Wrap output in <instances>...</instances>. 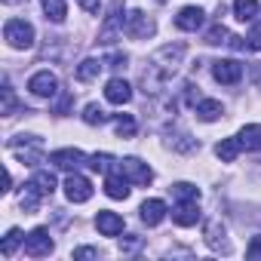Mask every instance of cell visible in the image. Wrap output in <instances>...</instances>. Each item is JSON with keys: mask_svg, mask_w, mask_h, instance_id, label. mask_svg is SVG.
<instances>
[{"mask_svg": "<svg viewBox=\"0 0 261 261\" xmlns=\"http://www.w3.org/2000/svg\"><path fill=\"white\" fill-rule=\"evenodd\" d=\"M129 181L123 172H108V178H105V194L111 197V200H126L129 197Z\"/></svg>", "mask_w": 261, "mask_h": 261, "instance_id": "obj_13", "label": "cell"}, {"mask_svg": "<svg viewBox=\"0 0 261 261\" xmlns=\"http://www.w3.org/2000/svg\"><path fill=\"white\" fill-rule=\"evenodd\" d=\"M237 139L246 151H261V123H246Z\"/></svg>", "mask_w": 261, "mask_h": 261, "instance_id": "obj_17", "label": "cell"}, {"mask_svg": "<svg viewBox=\"0 0 261 261\" xmlns=\"http://www.w3.org/2000/svg\"><path fill=\"white\" fill-rule=\"evenodd\" d=\"M114 126H117V136H120V139H133V136H136V120L129 117V114H117Z\"/></svg>", "mask_w": 261, "mask_h": 261, "instance_id": "obj_28", "label": "cell"}, {"mask_svg": "<svg viewBox=\"0 0 261 261\" xmlns=\"http://www.w3.org/2000/svg\"><path fill=\"white\" fill-rule=\"evenodd\" d=\"M123 31H126V25H123V4L117 0V4L111 7V13L105 16V25L98 31V43H114V40H120Z\"/></svg>", "mask_w": 261, "mask_h": 261, "instance_id": "obj_3", "label": "cell"}, {"mask_svg": "<svg viewBox=\"0 0 261 261\" xmlns=\"http://www.w3.org/2000/svg\"><path fill=\"white\" fill-rule=\"evenodd\" d=\"M172 221L178 227H191L200 221V209H197V200H185V203H175L172 209Z\"/></svg>", "mask_w": 261, "mask_h": 261, "instance_id": "obj_11", "label": "cell"}, {"mask_svg": "<svg viewBox=\"0 0 261 261\" xmlns=\"http://www.w3.org/2000/svg\"><path fill=\"white\" fill-rule=\"evenodd\" d=\"M160 4H163V0H160Z\"/></svg>", "mask_w": 261, "mask_h": 261, "instance_id": "obj_40", "label": "cell"}, {"mask_svg": "<svg viewBox=\"0 0 261 261\" xmlns=\"http://www.w3.org/2000/svg\"><path fill=\"white\" fill-rule=\"evenodd\" d=\"M105 68V62H98V59H83L80 65H77V71H74V77L80 80V83H89V80H95L98 77V71Z\"/></svg>", "mask_w": 261, "mask_h": 261, "instance_id": "obj_21", "label": "cell"}, {"mask_svg": "<svg viewBox=\"0 0 261 261\" xmlns=\"http://www.w3.org/2000/svg\"><path fill=\"white\" fill-rule=\"evenodd\" d=\"M95 227H98V233L101 237H117V233H123V218L117 215V212H98L95 215Z\"/></svg>", "mask_w": 261, "mask_h": 261, "instance_id": "obj_16", "label": "cell"}, {"mask_svg": "<svg viewBox=\"0 0 261 261\" xmlns=\"http://www.w3.org/2000/svg\"><path fill=\"white\" fill-rule=\"evenodd\" d=\"M227 40H230V34H227L224 25H212V28L206 31V43H209V46H218V43H227Z\"/></svg>", "mask_w": 261, "mask_h": 261, "instance_id": "obj_30", "label": "cell"}, {"mask_svg": "<svg viewBox=\"0 0 261 261\" xmlns=\"http://www.w3.org/2000/svg\"><path fill=\"white\" fill-rule=\"evenodd\" d=\"M240 139H221L218 145H215V157L221 160V163H233L237 157H240Z\"/></svg>", "mask_w": 261, "mask_h": 261, "instance_id": "obj_20", "label": "cell"}, {"mask_svg": "<svg viewBox=\"0 0 261 261\" xmlns=\"http://www.w3.org/2000/svg\"><path fill=\"white\" fill-rule=\"evenodd\" d=\"M74 258L80 261V258H98V249H92V246H80V249H74Z\"/></svg>", "mask_w": 261, "mask_h": 261, "instance_id": "obj_37", "label": "cell"}, {"mask_svg": "<svg viewBox=\"0 0 261 261\" xmlns=\"http://www.w3.org/2000/svg\"><path fill=\"white\" fill-rule=\"evenodd\" d=\"M169 191H172L175 203H185V200H200V188H194V185H188V181H178V185H172Z\"/></svg>", "mask_w": 261, "mask_h": 261, "instance_id": "obj_27", "label": "cell"}, {"mask_svg": "<svg viewBox=\"0 0 261 261\" xmlns=\"http://www.w3.org/2000/svg\"><path fill=\"white\" fill-rule=\"evenodd\" d=\"M83 160H86V154L77 151V148H62V151H53L49 154V163L59 166V169H77Z\"/></svg>", "mask_w": 261, "mask_h": 261, "instance_id": "obj_10", "label": "cell"}, {"mask_svg": "<svg viewBox=\"0 0 261 261\" xmlns=\"http://www.w3.org/2000/svg\"><path fill=\"white\" fill-rule=\"evenodd\" d=\"M120 172L133 181V185H139V188H148L151 181H154V169L148 166V163H142L139 157H126V160H120Z\"/></svg>", "mask_w": 261, "mask_h": 261, "instance_id": "obj_2", "label": "cell"}, {"mask_svg": "<svg viewBox=\"0 0 261 261\" xmlns=\"http://www.w3.org/2000/svg\"><path fill=\"white\" fill-rule=\"evenodd\" d=\"M105 98H108L111 105H126L129 98H133V86H129L123 77H114V80H108V86H105Z\"/></svg>", "mask_w": 261, "mask_h": 261, "instance_id": "obj_12", "label": "cell"}, {"mask_svg": "<svg viewBox=\"0 0 261 261\" xmlns=\"http://www.w3.org/2000/svg\"><path fill=\"white\" fill-rule=\"evenodd\" d=\"M185 43H169V46H163V49H157V56H154V68L157 71H163V74H172L178 65H181V59H185Z\"/></svg>", "mask_w": 261, "mask_h": 261, "instance_id": "obj_5", "label": "cell"}, {"mask_svg": "<svg viewBox=\"0 0 261 261\" xmlns=\"http://www.w3.org/2000/svg\"><path fill=\"white\" fill-rule=\"evenodd\" d=\"M31 181L40 188V194H43V197H53V191H56V175H53V172H46V169H37Z\"/></svg>", "mask_w": 261, "mask_h": 261, "instance_id": "obj_26", "label": "cell"}, {"mask_svg": "<svg viewBox=\"0 0 261 261\" xmlns=\"http://www.w3.org/2000/svg\"><path fill=\"white\" fill-rule=\"evenodd\" d=\"M77 4L86 10V13H98V7H101V0H77Z\"/></svg>", "mask_w": 261, "mask_h": 261, "instance_id": "obj_39", "label": "cell"}, {"mask_svg": "<svg viewBox=\"0 0 261 261\" xmlns=\"http://www.w3.org/2000/svg\"><path fill=\"white\" fill-rule=\"evenodd\" d=\"M246 49H261V22H255L252 31L246 34Z\"/></svg>", "mask_w": 261, "mask_h": 261, "instance_id": "obj_33", "label": "cell"}, {"mask_svg": "<svg viewBox=\"0 0 261 261\" xmlns=\"http://www.w3.org/2000/svg\"><path fill=\"white\" fill-rule=\"evenodd\" d=\"M71 101H74V95H71V92H62L59 101H56V114H65V111L71 108Z\"/></svg>", "mask_w": 261, "mask_h": 261, "instance_id": "obj_36", "label": "cell"}, {"mask_svg": "<svg viewBox=\"0 0 261 261\" xmlns=\"http://www.w3.org/2000/svg\"><path fill=\"white\" fill-rule=\"evenodd\" d=\"M111 163H114L111 154H92L89 157V169L92 172H111Z\"/></svg>", "mask_w": 261, "mask_h": 261, "instance_id": "obj_31", "label": "cell"}, {"mask_svg": "<svg viewBox=\"0 0 261 261\" xmlns=\"http://www.w3.org/2000/svg\"><path fill=\"white\" fill-rule=\"evenodd\" d=\"M139 212H142V221H145L148 227H157V224L166 218V212H169V209H166V203H163V200H145Z\"/></svg>", "mask_w": 261, "mask_h": 261, "instance_id": "obj_15", "label": "cell"}, {"mask_svg": "<svg viewBox=\"0 0 261 261\" xmlns=\"http://www.w3.org/2000/svg\"><path fill=\"white\" fill-rule=\"evenodd\" d=\"M203 22H206V13L200 7H185L175 16V28H181V31H197V28H203Z\"/></svg>", "mask_w": 261, "mask_h": 261, "instance_id": "obj_14", "label": "cell"}, {"mask_svg": "<svg viewBox=\"0 0 261 261\" xmlns=\"http://www.w3.org/2000/svg\"><path fill=\"white\" fill-rule=\"evenodd\" d=\"M40 200H43L40 188H37L34 181H28V185H25V194H22V209H25V212H37Z\"/></svg>", "mask_w": 261, "mask_h": 261, "instance_id": "obj_25", "label": "cell"}, {"mask_svg": "<svg viewBox=\"0 0 261 261\" xmlns=\"http://www.w3.org/2000/svg\"><path fill=\"white\" fill-rule=\"evenodd\" d=\"M53 252V237L46 227H34L31 233H25V255L31 258H43Z\"/></svg>", "mask_w": 261, "mask_h": 261, "instance_id": "obj_6", "label": "cell"}, {"mask_svg": "<svg viewBox=\"0 0 261 261\" xmlns=\"http://www.w3.org/2000/svg\"><path fill=\"white\" fill-rule=\"evenodd\" d=\"M28 89L37 95V98H53L59 92V77L53 71H37L31 80H28Z\"/></svg>", "mask_w": 261, "mask_h": 261, "instance_id": "obj_9", "label": "cell"}, {"mask_svg": "<svg viewBox=\"0 0 261 261\" xmlns=\"http://www.w3.org/2000/svg\"><path fill=\"white\" fill-rule=\"evenodd\" d=\"M233 16L240 22H252L258 16V0H233Z\"/></svg>", "mask_w": 261, "mask_h": 261, "instance_id": "obj_24", "label": "cell"}, {"mask_svg": "<svg viewBox=\"0 0 261 261\" xmlns=\"http://www.w3.org/2000/svg\"><path fill=\"white\" fill-rule=\"evenodd\" d=\"M194 108H197V117H200V120H206V123H212V120H218V117L224 114V105H221V101H215V98H200Z\"/></svg>", "mask_w": 261, "mask_h": 261, "instance_id": "obj_19", "label": "cell"}, {"mask_svg": "<svg viewBox=\"0 0 261 261\" xmlns=\"http://www.w3.org/2000/svg\"><path fill=\"white\" fill-rule=\"evenodd\" d=\"M126 62H129V59H126V53H111L105 65H108V68H126Z\"/></svg>", "mask_w": 261, "mask_h": 261, "instance_id": "obj_35", "label": "cell"}, {"mask_svg": "<svg viewBox=\"0 0 261 261\" xmlns=\"http://www.w3.org/2000/svg\"><path fill=\"white\" fill-rule=\"evenodd\" d=\"M65 197H68L71 203H86V200L92 197V181H89L86 175L71 172V175L65 178Z\"/></svg>", "mask_w": 261, "mask_h": 261, "instance_id": "obj_7", "label": "cell"}, {"mask_svg": "<svg viewBox=\"0 0 261 261\" xmlns=\"http://www.w3.org/2000/svg\"><path fill=\"white\" fill-rule=\"evenodd\" d=\"M139 246H142V240H139L136 233H129L126 240H120V252H136Z\"/></svg>", "mask_w": 261, "mask_h": 261, "instance_id": "obj_34", "label": "cell"}, {"mask_svg": "<svg viewBox=\"0 0 261 261\" xmlns=\"http://www.w3.org/2000/svg\"><path fill=\"white\" fill-rule=\"evenodd\" d=\"M25 243V237H22V230L19 227H13V230H7V237H4V246H0V255L4 258H13L16 255V249Z\"/></svg>", "mask_w": 261, "mask_h": 261, "instance_id": "obj_23", "label": "cell"}, {"mask_svg": "<svg viewBox=\"0 0 261 261\" xmlns=\"http://www.w3.org/2000/svg\"><path fill=\"white\" fill-rule=\"evenodd\" d=\"M154 31H157L154 19L145 16L142 10H133V13L126 16V34L133 37V40H148V37H154Z\"/></svg>", "mask_w": 261, "mask_h": 261, "instance_id": "obj_4", "label": "cell"}, {"mask_svg": "<svg viewBox=\"0 0 261 261\" xmlns=\"http://www.w3.org/2000/svg\"><path fill=\"white\" fill-rule=\"evenodd\" d=\"M212 77H215L218 83H224V86H233V83L243 80V65L233 62V59H218V62L212 65Z\"/></svg>", "mask_w": 261, "mask_h": 261, "instance_id": "obj_8", "label": "cell"}, {"mask_svg": "<svg viewBox=\"0 0 261 261\" xmlns=\"http://www.w3.org/2000/svg\"><path fill=\"white\" fill-rule=\"evenodd\" d=\"M40 4H43V13H46V19H49V22L62 25V22L68 19V7H65V0H40Z\"/></svg>", "mask_w": 261, "mask_h": 261, "instance_id": "obj_22", "label": "cell"}, {"mask_svg": "<svg viewBox=\"0 0 261 261\" xmlns=\"http://www.w3.org/2000/svg\"><path fill=\"white\" fill-rule=\"evenodd\" d=\"M4 37L13 49H31L34 46V25L25 19H10L4 25Z\"/></svg>", "mask_w": 261, "mask_h": 261, "instance_id": "obj_1", "label": "cell"}, {"mask_svg": "<svg viewBox=\"0 0 261 261\" xmlns=\"http://www.w3.org/2000/svg\"><path fill=\"white\" fill-rule=\"evenodd\" d=\"M105 120H108V114H105V108H98L95 101L83 108V123H89V126H101Z\"/></svg>", "mask_w": 261, "mask_h": 261, "instance_id": "obj_29", "label": "cell"}, {"mask_svg": "<svg viewBox=\"0 0 261 261\" xmlns=\"http://www.w3.org/2000/svg\"><path fill=\"white\" fill-rule=\"evenodd\" d=\"M13 108H16V95H13V86L7 80L4 83V117H13Z\"/></svg>", "mask_w": 261, "mask_h": 261, "instance_id": "obj_32", "label": "cell"}, {"mask_svg": "<svg viewBox=\"0 0 261 261\" xmlns=\"http://www.w3.org/2000/svg\"><path fill=\"white\" fill-rule=\"evenodd\" d=\"M224 237H227V233H224V224H221V221H209V224H206V243H209V249H215V252H227L230 246H227Z\"/></svg>", "mask_w": 261, "mask_h": 261, "instance_id": "obj_18", "label": "cell"}, {"mask_svg": "<svg viewBox=\"0 0 261 261\" xmlns=\"http://www.w3.org/2000/svg\"><path fill=\"white\" fill-rule=\"evenodd\" d=\"M246 255H249V258H261V237H255V240L249 243V249H246Z\"/></svg>", "mask_w": 261, "mask_h": 261, "instance_id": "obj_38", "label": "cell"}]
</instances>
